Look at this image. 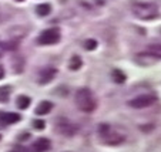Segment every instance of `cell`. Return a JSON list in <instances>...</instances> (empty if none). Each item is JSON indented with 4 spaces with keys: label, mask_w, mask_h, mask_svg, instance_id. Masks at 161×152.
I'll return each mask as SVG.
<instances>
[{
    "label": "cell",
    "mask_w": 161,
    "mask_h": 152,
    "mask_svg": "<svg viewBox=\"0 0 161 152\" xmlns=\"http://www.w3.org/2000/svg\"><path fill=\"white\" fill-rule=\"evenodd\" d=\"M74 101H76L77 108L83 113H93L97 108V100H96L94 94L91 90L86 88V87L77 90Z\"/></svg>",
    "instance_id": "6da1fadb"
},
{
    "label": "cell",
    "mask_w": 161,
    "mask_h": 152,
    "mask_svg": "<svg viewBox=\"0 0 161 152\" xmlns=\"http://www.w3.org/2000/svg\"><path fill=\"white\" fill-rule=\"evenodd\" d=\"M131 12L140 20H153L158 16V7L148 2H134L131 4Z\"/></svg>",
    "instance_id": "7a4b0ae2"
},
{
    "label": "cell",
    "mask_w": 161,
    "mask_h": 152,
    "mask_svg": "<svg viewBox=\"0 0 161 152\" xmlns=\"http://www.w3.org/2000/svg\"><path fill=\"white\" fill-rule=\"evenodd\" d=\"M98 137H100L101 142L106 144V145H110V146L120 145V144H123L125 139L124 135H121L117 131H114V129L107 124L98 125Z\"/></svg>",
    "instance_id": "3957f363"
},
{
    "label": "cell",
    "mask_w": 161,
    "mask_h": 152,
    "mask_svg": "<svg viewBox=\"0 0 161 152\" xmlns=\"http://www.w3.org/2000/svg\"><path fill=\"white\" fill-rule=\"evenodd\" d=\"M157 101H158L157 95L153 94V92H148V94H140L137 97H134L133 100L128 101V105L131 108H137L138 110V108H147V107L154 105Z\"/></svg>",
    "instance_id": "277c9868"
},
{
    "label": "cell",
    "mask_w": 161,
    "mask_h": 152,
    "mask_svg": "<svg viewBox=\"0 0 161 152\" xmlns=\"http://www.w3.org/2000/svg\"><path fill=\"white\" fill-rule=\"evenodd\" d=\"M60 39H61L60 30H58L57 27H53V29H47V30L43 31L39 36V39H37V43L43 44V46H50V44L58 43Z\"/></svg>",
    "instance_id": "5b68a950"
},
{
    "label": "cell",
    "mask_w": 161,
    "mask_h": 152,
    "mask_svg": "<svg viewBox=\"0 0 161 152\" xmlns=\"http://www.w3.org/2000/svg\"><path fill=\"white\" fill-rule=\"evenodd\" d=\"M57 131L60 132L61 135H64V137H73V135L77 134L79 127H76L74 124L69 122L67 119H61L57 124Z\"/></svg>",
    "instance_id": "8992f818"
},
{
    "label": "cell",
    "mask_w": 161,
    "mask_h": 152,
    "mask_svg": "<svg viewBox=\"0 0 161 152\" xmlns=\"http://www.w3.org/2000/svg\"><path fill=\"white\" fill-rule=\"evenodd\" d=\"M20 119H21V117L16 113H3V111H0V127L16 124Z\"/></svg>",
    "instance_id": "52a82bcc"
},
{
    "label": "cell",
    "mask_w": 161,
    "mask_h": 152,
    "mask_svg": "<svg viewBox=\"0 0 161 152\" xmlns=\"http://www.w3.org/2000/svg\"><path fill=\"white\" fill-rule=\"evenodd\" d=\"M56 76H57V70H56V68H52V67L44 68V70H42L39 74V84H42V85L49 84Z\"/></svg>",
    "instance_id": "ba28073f"
},
{
    "label": "cell",
    "mask_w": 161,
    "mask_h": 152,
    "mask_svg": "<svg viewBox=\"0 0 161 152\" xmlns=\"http://www.w3.org/2000/svg\"><path fill=\"white\" fill-rule=\"evenodd\" d=\"M136 63L141 64V66H151V64L157 63L158 58L154 57L153 54H150V53H138V54H136Z\"/></svg>",
    "instance_id": "9c48e42d"
},
{
    "label": "cell",
    "mask_w": 161,
    "mask_h": 152,
    "mask_svg": "<svg viewBox=\"0 0 161 152\" xmlns=\"http://www.w3.org/2000/svg\"><path fill=\"white\" fill-rule=\"evenodd\" d=\"M50 148H52V142H50L49 138H39L33 144L34 152H47Z\"/></svg>",
    "instance_id": "30bf717a"
},
{
    "label": "cell",
    "mask_w": 161,
    "mask_h": 152,
    "mask_svg": "<svg viewBox=\"0 0 161 152\" xmlns=\"http://www.w3.org/2000/svg\"><path fill=\"white\" fill-rule=\"evenodd\" d=\"M52 110H53V104L50 101H42L36 108V114L37 115H47Z\"/></svg>",
    "instance_id": "8fae6325"
},
{
    "label": "cell",
    "mask_w": 161,
    "mask_h": 152,
    "mask_svg": "<svg viewBox=\"0 0 161 152\" xmlns=\"http://www.w3.org/2000/svg\"><path fill=\"white\" fill-rule=\"evenodd\" d=\"M16 104H17V107L20 110H27L31 104V100L27 95H19L17 100H16Z\"/></svg>",
    "instance_id": "7c38bea8"
},
{
    "label": "cell",
    "mask_w": 161,
    "mask_h": 152,
    "mask_svg": "<svg viewBox=\"0 0 161 152\" xmlns=\"http://www.w3.org/2000/svg\"><path fill=\"white\" fill-rule=\"evenodd\" d=\"M50 12H52V6L49 3H42L36 7V13L40 16V17H46V16H49Z\"/></svg>",
    "instance_id": "4fadbf2b"
},
{
    "label": "cell",
    "mask_w": 161,
    "mask_h": 152,
    "mask_svg": "<svg viewBox=\"0 0 161 152\" xmlns=\"http://www.w3.org/2000/svg\"><path fill=\"white\" fill-rule=\"evenodd\" d=\"M111 78L116 84H123V82H125L127 77H125V74L123 73L121 70H117L116 68V70H113V73H111Z\"/></svg>",
    "instance_id": "5bb4252c"
},
{
    "label": "cell",
    "mask_w": 161,
    "mask_h": 152,
    "mask_svg": "<svg viewBox=\"0 0 161 152\" xmlns=\"http://www.w3.org/2000/svg\"><path fill=\"white\" fill-rule=\"evenodd\" d=\"M81 66H83V61H81V58H80L79 55H73V57H71V60H70V63H69V68H70L71 71L80 70V68H81Z\"/></svg>",
    "instance_id": "9a60e30c"
},
{
    "label": "cell",
    "mask_w": 161,
    "mask_h": 152,
    "mask_svg": "<svg viewBox=\"0 0 161 152\" xmlns=\"http://www.w3.org/2000/svg\"><path fill=\"white\" fill-rule=\"evenodd\" d=\"M10 94H12V88L9 85L0 87V102H7L10 98Z\"/></svg>",
    "instance_id": "2e32d148"
},
{
    "label": "cell",
    "mask_w": 161,
    "mask_h": 152,
    "mask_svg": "<svg viewBox=\"0 0 161 152\" xmlns=\"http://www.w3.org/2000/svg\"><path fill=\"white\" fill-rule=\"evenodd\" d=\"M147 53H150L154 57H157L158 60H161V43L160 44H150L147 47Z\"/></svg>",
    "instance_id": "e0dca14e"
},
{
    "label": "cell",
    "mask_w": 161,
    "mask_h": 152,
    "mask_svg": "<svg viewBox=\"0 0 161 152\" xmlns=\"http://www.w3.org/2000/svg\"><path fill=\"white\" fill-rule=\"evenodd\" d=\"M84 47H86V50L93 51V50L97 49V41H96V40H93V39H90V40H87V41L84 43Z\"/></svg>",
    "instance_id": "ac0fdd59"
},
{
    "label": "cell",
    "mask_w": 161,
    "mask_h": 152,
    "mask_svg": "<svg viewBox=\"0 0 161 152\" xmlns=\"http://www.w3.org/2000/svg\"><path fill=\"white\" fill-rule=\"evenodd\" d=\"M44 127H46V122L43 121V119H34L33 121V128L34 129H37V131L44 129Z\"/></svg>",
    "instance_id": "d6986e66"
},
{
    "label": "cell",
    "mask_w": 161,
    "mask_h": 152,
    "mask_svg": "<svg viewBox=\"0 0 161 152\" xmlns=\"http://www.w3.org/2000/svg\"><path fill=\"white\" fill-rule=\"evenodd\" d=\"M3 77H4V68H3V67H0V80L3 78Z\"/></svg>",
    "instance_id": "ffe728a7"
},
{
    "label": "cell",
    "mask_w": 161,
    "mask_h": 152,
    "mask_svg": "<svg viewBox=\"0 0 161 152\" xmlns=\"http://www.w3.org/2000/svg\"><path fill=\"white\" fill-rule=\"evenodd\" d=\"M16 2H23V0H16Z\"/></svg>",
    "instance_id": "44dd1931"
},
{
    "label": "cell",
    "mask_w": 161,
    "mask_h": 152,
    "mask_svg": "<svg viewBox=\"0 0 161 152\" xmlns=\"http://www.w3.org/2000/svg\"><path fill=\"white\" fill-rule=\"evenodd\" d=\"M0 139H2V135H0Z\"/></svg>",
    "instance_id": "7402d4cb"
}]
</instances>
